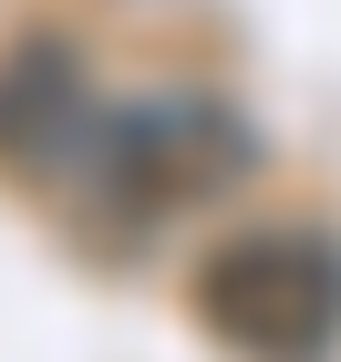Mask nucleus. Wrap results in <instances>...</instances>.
<instances>
[{"instance_id":"nucleus-1","label":"nucleus","mask_w":341,"mask_h":362,"mask_svg":"<svg viewBox=\"0 0 341 362\" xmlns=\"http://www.w3.org/2000/svg\"><path fill=\"white\" fill-rule=\"evenodd\" d=\"M197 321L227 352L300 362L341 341V238L321 228H249L197 269Z\"/></svg>"},{"instance_id":"nucleus-2","label":"nucleus","mask_w":341,"mask_h":362,"mask_svg":"<svg viewBox=\"0 0 341 362\" xmlns=\"http://www.w3.org/2000/svg\"><path fill=\"white\" fill-rule=\"evenodd\" d=\"M93 145H104V104H93V73L73 42H21L0 62V166L52 187V176H83Z\"/></svg>"}]
</instances>
